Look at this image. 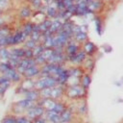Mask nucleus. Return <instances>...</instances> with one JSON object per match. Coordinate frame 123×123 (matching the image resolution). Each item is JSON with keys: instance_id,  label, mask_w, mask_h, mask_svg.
<instances>
[{"instance_id": "1", "label": "nucleus", "mask_w": 123, "mask_h": 123, "mask_svg": "<svg viewBox=\"0 0 123 123\" xmlns=\"http://www.w3.org/2000/svg\"><path fill=\"white\" fill-rule=\"evenodd\" d=\"M87 91L88 90L83 87L81 84L67 85L65 86V97L72 101H79V100L86 99Z\"/></svg>"}, {"instance_id": "2", "label": "nucleus", "mask_w": 123, "mask_h": 123, "mask_svg": "<svg viewBox=\"0 0 123 123\" xmlns=\"http://www.w3.org/2000/svg\"><path fill=\"white\" fill-rule=\"evenodd\" d=\"M37 102H35V101H32L30 99H27L25 97H23L22 99L14 102L12 106V113L15 114V115H20V114H24L25 111L34 107Z\"/></svg>"}, {"instance_id": "3", "label": "nucleus", "mask_w": 123, "mask_h": 123, "mask_svg": "<svg viewBox=\"0 0 123 123\" xmlns=\"http://www.w3.org/2000/svg\"><path fill=\"white\" fill-rule=\"evenodd\" d=\"M58 85V81L56 77L49 75V76H39L36 79V85L35 87L37 90H40L44 87L48 86H55Z\"/></svg>"}, {"instance_id": "4", "label": "nucleus", "mask_w": 123, "mask_h": 123, "mask_svg": "<svg viewBox=\"0 0 123 123\" xmlns=\"http://www.w3.org/2000/svg\"><path fill=\"white\" fill-rule=\"evenodd\" d=\"M87 5L91 14H101L106 10L108 3L105 0H92Z\"/></svg>"}, {"instance_id": "5", "label": "nucleus", "mask_w": 123, "mask_h": 123, "mask_svg": "<svg viewBox=\"0 0 123 123\" xmlns=\"http://www.w3.org/2000/svg\"><path fill=\"white\" fill-rule=\"evenodd\" d=\"M34 10L32 9L31 5L26 3L21 5V7L18 9V12H17V16L20 20L25 21V20H30L33 17L34 14Z\"/></svg>"}, {"instance_id": "6", "label": "nucleus", "mask_w": 123, "mask_h": 123, "mask_svg": "<svg viewBox=\"0 0 123 123\" xmlns=\"http://www.w3.org/2000/svg\"><path fill=\"white\" fill-rule=\"evenodd\" d=\"M45 111H46V110H45L40 104L37 103L34 107L28 109V110L25 111L24 114H26L29 118H31V119L34 121L36 118H37V117H39V116H43L44 113H45Z\"/></svg>"}, {"instance_id": "7", "label": "nucleus", "mask_w": 123, "mask_h": 123, "mask_svg": "<svg viewBox=\"0 0 123 123\" xmlns=\"http://www.w3.org/2000/svg\"><path fill=\"white\" fill-rule=\"evenodd\" d=\"M86 57V53L83 50V48H81L76 54L68 56V63H70L71 65H82Z\"/></svg>"}, {"instance_id": "8", "label": "nucleus", "mask_w": 123, "mask_h": 123, "mask_svg": "<svg viewBox=\"0 0 123 123\" xmlns=\"http://www.w3.org/2000/svg\"><path fill=\"white\" fill-rule=\"evenodd\" d=\"M82 48V44H80L79 42H77L73 37L69 39L68 43L65 45L64 47V52L66 53L67 56H72L74 54H76L80 49Z\"/></svg>"}, {"instance_id": "9", "label": "nucleus", "mask_w": 123, "mask_h": 123, "mask_svg": "<svg viewBox=\"0 0 123 123\" xmlns=\"http://www.w3.org/2000/svg\"><path fill=\"white\" fill-rule=\"evenodd\" d=\"M75 113L76 112L67 106V108L60 114V123H72L75 117Z\"/></svg>"}, {"instance_id": "10", "label": "nucleus", "mask_w": 123, "mask_h": 123, "mask_svg": "<svg viewBox=\"0 0 123 123\" xmlns=\"http://www.w3.org/2000/svg\"><path fill=\"white\" fill-rule=\"evenodd\" d=\"M82 48L86 53L87 56L96 57V55L98 54V46L94 42L90 41L89 39L87 41H86L85 43L82 44Z\"/></svg>"}, {"instance_id": "11", "label": "nucleus", "mask_w": 123, "mask_h": 123, "mask_svg": "<svg viewBox=\"0 0 123 123\" xmlns=\"http://www.w3.org/2000/svg\"><path fill=\"white\" fill-rule=\"evenodd\" d=\"M65 96V86L57 85L55 86H52L51 88V98L55 100H62V98Z\"/></svg>"}, {"instance_id": "12", "label": "nucleus", "mask_w": 123, "mask_h": 123, "mask_svg": "<svg viewBox=\"0 0 123 123\" xmlns=\"http://www.w3.org/2000/svg\"><path fill=\"white\" fill-rule=\"evenodd\" d=\"M88 14H91L88 10V5L85 1H80L76 3V16H87Z\"/></svg>"}, {"instance_id": "13", "label": "nucleus", "mask_w": 123, "mask_h": 123, "mask_svg": "<svg viewBox=\"0 0 123 123\" xmlns=\"http://www.w3.org/2000/svg\"><path fill=\"white\" fill-rule=\"evenodd\" d=\"M4 75H6L12 81V83H15V84H19L22 81V79L24 78L23 75L21 73H19L15 68H11Z\"/></svg>"}, {"instance_id": "14", "label": "nucleus", "mask_w": 123, "mask_h": 123, "mask_svg": "<svg viewBox=\"0 0 123 123\" xmlns=\"http://www.w3.org/2000/svg\"><path fill=\"white\" fill-rule=\"evenodd\" d=\"M93 21H94L96 33L99 36H102L103 33H104V30H105V20H104V18L101 16V14H94Z\"/></svg>"}, {"instance_id": "15", "label": "nucleus", "mask_w": 123, "mask_h": 123, "mask_svg": "<svg viewBox=\"0 0 123 123\" xmlns=\"http://www.w3.org/2000/svg\"><path fill=\"white\" fill-rule=\"evenodd\" d=\"M95 65H96V59L95 57H90L87 56L86 59L85 60V62L82 64V67L85 69L86 72H89L92 73L95 69Z\"/></svg>"}, {"instance_id": "16", "label": "nucleus", "mask_w": 123, "mask_h": 123, "mask_svg": "<svg viewBox=\"0 0 123 123\" xmlns=\"http://www.w3.org/2000/svg\"><path fill=\"white\" fill-rule=\"evenodd\" d=\"M40 71H41L40 65L36 64V65H34V66L29 67V68H28V69L25 71V73H24L23 77L37 79V77H39V75H40Z\"/></svg>"}, {"instance_id": "17", "label": "nucleus", "mask_w": 123, "mask_h": 123, "mask_svg": "<svg viewBox=\"0 0 123 123\" xmlns=\"http://www.w3.org/2000/svg\"><path fill=\"white\" fill-rule=\"evenodd\" d=\"M87 111H88V106L86 103V99L76 101V113L85 116L87 114Z\"/></svg>"}, {"instance_id": "18", "label": "nucleus", "mask_w": 123, "mask_h": 123, "mask_svg": "<svg viewBox=\"0 0 123 123\" xmlns=\"http://www.w3.org/2000/svg\"><path fill=\"white\" fill-rule=\"evenodd\" d=\"M57 102H58V100H55V99L49 97V98H40L37 103L40 104L46 111H48V110H54L57 105Z\"/></svg>"}, {"instance_id": "19", "label": "nucleus", "mask_w": 123, "mask_h": 123, "mask_svg": "<svg viewBox=\"0 0 123 123\" xmlns=\"http://www.w3.org/2000/svg\"><path fill=\"white\" fill-rule=\"evenodd\" d=\"M68 71H69L70 77L77 78V79H81L83 74L86 72L85 69L82 67V65H71L68 67Z\"/></svg>"}, {"instance_id": "20", "label": "nucleus", "mask_w": 123, "mask_h": 123, "mask_svg": "<svg viewBox=\"0 0 123 123\" xmlns=\"http://www.w3.org/2000/svg\"><path fill=\"white\" fill-rule=\"evenodd\" d=\"M60 114L61 113H59L54 110H48L45 111L43 116L49 121V123H53V122H60Z\"/></svg>"}, {"instance_id": "21", "label": "nucleus", "mask_w": 123, "mask_h": 123, "mask_svg": "<svg viewBox=\"0 0 123 123\" xmlns=\"http://www.w3.org/2000/svg\"><path fill=\"white\" fill-rule=\"evenodd\" d=\"M22 96L27 98V99H30L32 101H35V102H38V100L40 99L39 90H37V88H33V89H30V90H27Z\"/></svg>"}, {"instance_id": "22", "label": "nucleus", "mask_w": 123, "mask_h": 123, "mask_svg": "<svg viewBox=\"0 0 123 123\" xmlns=\"http://www.w3.org/2000/svg\"><path fill=\"white\" fill-rule=\"evenodd\" d=\"M91 74L92 73H89V72H85L83 74V76L81 77L80 79V84L83 87H85L86 89L88 90L90 85H91V82H92V77H91Z\"/></svg>"}, {"instance_id": "23", "label": "nucleus", "mask_w": 123, "mask_h": 123, "mask_svg": "<svg viewBox=\"0 0 123 123\" xmlns=\"http://www.w3.org/2000/svg\"><path fill=\"white\" fill-rule=\"evenodd\" d=\"M33 28H34V22L30 19V20H25L23 21V24L21 25V30L29 37L31 35V33L33 32Z\"/></svg>"}, {"instance_id": "24", "label": "nucleus", "mask_w": 123, "mask_h": 123, "mask_svg": "<svg viewBox=\"0 0 123 123\" xmlns=\"http://www.w3.org/2000/svg\"><path fill=\"white\" fill-rule=\"evenodd\" d=\"M58 12H59V10L56 8L55 3H53L48 6V10L46 12V16L50 19H54V18H57Z\"/></svg>"}, {"instance_id": "25", "label": "nucleus", "mask_w": 123, "mask_h": 123, "mask_svg": "<svg viewBox=\"0 0 123 123\" xmlns=\"http://www.w3.org/2000/svg\"><path fill=\"white\" fill-rule=\"evenodd\" d=\"M73 38L80 44H83L88 40V35L86 32H79L73 36Z\"/></svg>"}, {"instance_id": "26", "label": "nucleus", "mask_w": 123, "mask_h": 123, "mask_svg": "<svg viewBox=\"0 0 123 123\" xmlns=\"http://www.w3.org/2000/svg\"><path fill=\"white\" fill-rule=\"evenodd\" d=\"M11 48V52L12 54H14L15 56H17L18 58L22 59L25 57V48L23 46H12V47H10Z\"/></svg>"}, {"instance_id": "27", "label": "nucleus", "mask_w": 123, "mask_h": 123, "mask_svg": "<svg viewBox=\"0 0 123 123\" xmlns=\"http://www.w3.org/2000/svg\"><path fill=\"white\" fill-rule=\"evenodd\" d=\"M11 48L10 47H0V61L6 62L10 59Z\"/></svg>"}, {"instance_id": "28", "label": "nucleus", "mask_w": 123, "mask_h": 123, "mask_svg": "<svg viewBox=\"0 0 123 123\" xmlns=\"http://www.w3.org/2000/svg\"><path fill=\"white\" fill-rule=\"evenodd\" d=\"M12 33V29L11 28L10 24H6V25H4L3 27L0 28V38L9 36Z\"/></svg>"}, {"instance_id": "29", "label": "nucleus", "mask_w": 123, "mask_h": 123, "mask_svg": "<svg viewBox=\"0 0 123 123\" xmlns=\"http://www.w3.org/2000/svg\"><path fill=\"white\" fill-rule=\"evenodd\" d=\"M12 84V83L11 81H8V82H5V83L0 84V99L3 98V96H4L5 93H6V91L9 89V87L11 86Z\"/></svg>"}, {"instance_id": "30", "label": "nucleus", "mask_w": 123, "mask_h": 123, "mask_svg": "<svg viewBox=\"0 0 123 123\" xmlns=\"http://www.w3.org/2000/svg\"><path fill=\"white\" fill-rule=\"evenodd\" d=\"M44 49H45V46H44L42 43H40V42L37 43V44L36 45V47L33 49L34 58H35V57H37V56H39V55H41V54L43 53Z\"/></svg>"}, {"instance_id": "31", "label": "nucleus", "mask_w": 123, "mask_h": 123, "mask_svg": "<svg viewBox=\"0 0 123 123\" xmlns=\"http://www.w3.org/2000/svg\"><path fill=\"white\" fill-rule=\"evenodd\" d=\"M43 4H44V1H43V0H32L31 3H30L32 9H33L35 12H36V11H39Z\"/></svg>"}, {"instance_id": "32", "label": "nucleus", "mask_w": 123, "mask_h": 123, "mask_svg": "<svg viewBox=\"0 0 123 123\" xmlns=\"http://www.w3.org/2000/svg\"><path fill=\"white\" fill-rule=\"evenodd\" d=\"M16 123H34V121L26 114H20L16 115Z\"/></svg>"}, {"instance_id": "33", "label": "nucleus", "mask_w": 123, "mask_h": 123, "mask_svg": "<svg viewBox=\"0 0 123 123\" xmlns=\"http://www.w3.org/2000/svg\"><path fill=\"white\" fill-rule=\"evenodd\" d=\"M37 43H39V42H37V41H35L34 39H32V38H30L29 37H28V38L24 41V43L22 44L25 48H30V49H34L35 47H36V45L37 44Z\"/></svg>"}, {"instance_id": "34", "label": "nucleus", "mask_w": 123, "mask_h": 123, "mask_svg": "<svg viewBox=\"0 0 123 123\" xmlns=\"http://www.w3.org/2000/svg\"><path fill=\"white\" fill-rule=\"evenodd\" d=\"M51 88H52V86H48V87H44V88L40 89L39 90L40 98H49L51 96Z\"/></svg>"}, {"instance_id": "35", "label": "nucleus", "mask_w": 123, "mask_h": 123, "mask_svg": "<svg viewBox=\"0 0 123 123\" xmlns=\"http://www.w3.org/2000/svg\"><path fill=\"white\" fill-rule=\"evenodd\" d=\"M11 1L12 0H0V10L7 12L11 7Z\"/></svg>"}, {"instance_id": "36", "label": "nucleus", "mask_w": 123, "mask_h": 123, "mask_svg": "<svg viewBox=\"0 0 123 123\" xmlns=\"http://www.w3.org/2000/svg\"><path fill=\"white\" fill-rule=\"evenodd\" d=\"M40 36H41V32H39V31H33V32L31 33V35L29 36V37L32 38V39H34V40L37 41V42H39V40H40Z\"/></svg>"}, {"instance_id": "37", "label": "nucleus", "mask_w": 123, "mask_h": 123, "mask_svg": "<svg viewBox=\"0 0 123 123\" xmlns=\"http://www.w3.org/2000/svg\"><path fill=\"white\" fill-rule=\"evenodd\" d=\"M53 51H54L53 48H45L44 51H43V53H42L41 55L43 56V58H44L46 61H48L49 58L51 57V55L53 54Z\"/></svg>"}, {"instance_id": "38", "label": "nucleus", "mask_w": 123, "mask_h": 123, "mask_svg": "<svg viewBox=\"0 0 123 123\" xmlns=\"http://www.w3.org/2000/svg\"><path fill=\"white\" fill-rule=\"evenodd\" d=\"M55 5H56V8L59 11H65L66 10L65 5L63 3V0H56L55 1Z\"/></svg>"}, {"instance_id": "39", "label": "nucleus", "mask_w": 123, "mask_h": 123, "mask_svg": "<svg viewBox=\"0 0 123 123\" xmlns=\"http://www.w3.org/2000/svg\"><path fill=\"white\" fill-rule=\"evenodd\" d=\"M35 60H36V62H37V63L38 64V65H43V64H45L46 62H47V61L43 58V56L42 55H39V56H37V57H35Z\"/></svg>"}, {"instance_id": "40", "label": "nucleus", "mask_w": 123, "mask_h": 123, "mask_svg": "<svg viewBox=\"0 0 123 123\" xmlns=\"http://www.w3.org/2000/svg\"><path fill=\"white\" fill-rule=\"evenodd\" d=\"M6 16H7V12H6L5 14H3V15L0 16V28L3 27V26L6 25V24H9V23H8V20L6 19Z\"/></svg>"}, {"instance_id": "41", "label": "nucleus", "mask_w": 123, "mask_h": 123, "mask_svg": "<svg viewBox=\"0 0 123 123\" xmlns=\"http://www.w3.org/2000/svg\"><path fill=\"white\" fill-rule=\"evenodd\" d=\"M23 47H24V46H23ZM24 48H25V47H24ZM25 58H34L33 49L25 48Z\"/></svg>"}, {"instance_id": "42", "label": "nucleus", "mask_w": 123, "mask_h": 123, "mask_svg": "<svg viewBox=\"0 0 123 123\" xmlns=\"http://www.w3.org/2000/svg\"><path fill=\"white\" fill-rule=\"evenodd\" d=\"M34 123H49V121L44 116H39L34 120Z\"/></svg>"}, {"instance_id": "43", "label": "nucleus", "mask_w": 123, "mask_h": 123, "mask_svg": "<svg viewBox=\"0 0 123 123\" xmlns=\"http://www.w3.org/2000/svg\"><path fill=\"white\" fill-rule=\"evenodd\" d=\"M63 3L65 5V8L68 9L69 7H71L72 5L75 4V0H63Z\"/></svg>"}, {"instance_id": "44", "label": "nucleus", "mask_w": 123, "mask_h": 123, "mask_svg": "<svg viewBox=\"0 0 123 123\" xmlns=\"http://www.w3.org/2000/svg\"><path fill=\"white\" fill-rule=\"evenodd\" d=\"M102 48L104 49L105 53H110V52H111V51H112V48H111V46H110V45H108V44H105V45H103V46H102Z\"/></svg>"}, {"instance_id": "45", "label": "nucleus", "mask_w": 123, "mask_h": 123, "mask_svg": "<svg viewBox=\"0 0 123 123\" xmlns=\"http://www.w3.org/2000/svg\"><path fill=\"white\" fill-rule=\"evenodd\" d=\"M108 4H111V3H113V2H115V1H117V0H105Z\"/></svg>"}, {"instance_id": "46", "label": "nucleus", "mask_w": 123, "mask_h": 123, "mask_svg": "<svg viewBox=\"0 0 123 123\" xmlns=\"http://www.w3.org/2000/svg\"><path fill=\"white\" fill-rule=\"evenodd\" d=\"M6 13V12H4V11H2V10H0V16L1 15H3V14H5Z\"/></svg>"}, {"instance_id": "47", "label": "nucleus", "mask_w": 123, "mask_h": 123, "mask_svg": "<svg viewBox=\"0 0 123 123\" xmlns=\"http://www.w3.org/2000/svg\"><path fill=\"white\" fill-rule=\"evenodd\" d=\"M83 1H85L86 3H87V4H88V3H90V2L92 1V0H83Z\"/></svg>"}, {"instance_id": "48", "label": "nucleus", "mask_w": 123, "mask_h": 123, "mask_svg": "<svg viewBox=\"0 0 123 123\" xmlns=\"http://www.w3.org/2000/svg\"><path fill=\"white\" fill-rule=\"evenodd\" d=\"M120 81H121V82H122V83H123V77H122V78H121V79H120Z\"/></svg>"}, {"instance_id": "49", "label": "nucleus", "mask_w": 123, "mask_h": 123, "mask_svg": "<svg viewBox=\"0 0 123 123\" xmlns=\"http://www.w3.org/2000/svg\"><path fill=\"white\" fill-rule=\"evenodd\" d=\"M53 123H60V122H53Z\"/></svg>"}, {"instance_id": "50", "label": "nucleus", "mask_w": 123, "mask_h": 123, "mask_svg": "<svg viewBox=\"0 0 123 123\" xmlns=\"http://www.w3.org/2000/svg\"><path fill=\"white\" fill-rule=\"evenodd\" d=\"M0 123H4V122H2V121H0Z\"/></svg>"}]
</instances>
